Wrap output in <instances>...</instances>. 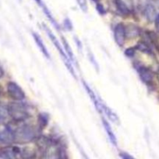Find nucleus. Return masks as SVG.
<instances>
[{"instance_id":"a211bd4d","label":"nucleus","mask_w":159,"mask_h":159,"mask_svg":"<svg viewBox=\"0 0 159 159\" xmlns=\"http://www.w3.org/2000/svg\"><path fill=\"white\" fill-rule=\"evenodd\" d=\"M78 6L80 8L81 10L84 12H87L88 10V6H87V0H76Z\"/></svg>"},{"instance_id":"f03ea898","label":"nucleus","mask_w":159,"mask_h":159,"mask_svg":"<svg viewBox=\"0 0 159 159\" xmlns=\"http://www.w3.org/2000/svg\"><path fill=\"white\" fill-rule=\"evenodd\" d=\"M9 116L15 122H23L29 117L26 107L21 102H13L8 105Z\"/></svg>"},{"instance_id":"4be33fe9","label":"nucleus","mask_w":159,"mask_h":159,"mask_svg":"<svg viewBox=\"0 0 159 159\" xmlns=\"http://www.w3.org/2000/svg\"><path fill=\"white\" fill-rule=\"evenodd\" d=\"M64 26H65V28H66V29H68V30L72 29V23L69 19H65V20H64Z\"/></svg>"},{"instance_id":"f8f14e48","label":"nucleus","mask_w":159,"mask_h":159,"mask_svg":"<svg viewBox=\"0 0 159 159\" xmlns=\"http://www.w3.org/2000/svg\"><path fill=\"white\" fill-rule=\"evenodd\" d=\"M114 3H115L116 9L122 15L129 16L130 14V10H129V7L123 0H114Z\"/></svg>"},{"instance_id":"f3484780","label":"nucleus","mask_w":159,"mask_h":159,"mask_svg":"<svg viewBox=\"0 0 159 159\" xmlns=\"http://www.w3.org/2000/svg\"><path fill=\"white\" fill-rule=\"evenodd\" d=\"M35 156V152L31 149L26 148L22 152V157L24 159H32Z\"/></svg>"},{"instance_id":"ddd939ff","label":"nucleus","mask_w":159,"mask_h":159,"mask_svg":"<svg viewBox=\"0 0 159 159\" xmlns=\"http://www.w3.org/2000/svg\"><path fill=\"white\" fill-rule=\"evenodd\" d=\"M9 116V113L8 105L0 102V124H3Z\"/></svg>"},{"instance_id":"5701e85b","label":"nucleus","mask_w":159,"mask_h":159,"mask_svg":"<svg viewBox=\"0 0 159 159\" xmlns=\"http://www.w3.org/2000/svg\"><path fill=\"white\" fill-rule=\"evenodd\" d=\"M154 23H155L156 30L159 33V13L157 14V16H156L155 20H154Z\"/></svg>"},{"instance_id":"1a4fd4ad","label":"nucleus","mask_w":159,"mask_h":159,"mask_svg":"<svg viewBox=\"0 0 159 159\" xmlns=\"http://www.w3.org/2000/svg\"><path fill=\"white\" fill-rule=\"evenodd\" d=\"M126 29V37L129 39H133L140 34V30L137 26L133 24H129L125 26Z\"/></svg>"},{"instance_id":"412c9836","label":"nucleus","mask_w":159,"mask_h":159,"mask_svg":"<svg viewBox=\"0 0 159 159\" xmlns=\"http://www.w3.org/2000/svg\"><path fill=\"white\" fill-rule=\"evenodd\" d=\"M96 9H97V11H98V12H99L101 15H104V14H105V9H104V6H103L102 4H101V3L98 2L97 3V6H96Z\"/></svg>"},{"instance_id":"b1692460","label":"nucleus","mask_w":159,"mask_h":159,"mask_svg":"<svg viewBox=\"0 0 159 159\" xmlns=\"http://www.w3.org/2000/svg\"><path fill=\"white\" fill-rule=\"evenodd\" d=\"M3 75H4V71H3L1 65H0V79L2 78Z\"/></svg>"},{"instance_id":"4468645a","label":"nucleus","mask_w":159,"mask_h":159,"mask_svg":"<svg viewBox=\"0 0 159 159\" xmlns=\"http://www.w3.org/2000/svg\"><path fill=\"white\" fill-rule=\"evenodd\" d=\"M102 122H103V125H104V129H105L106 132H107L108 135V138H109V139H110L111 142H112L114 145H116V144H117L116 138H115V134H114L113 131L112 130V128H111L110 125H109L108 123L105 120L103 119Z\"/></svg>"},{"instance_id":"aec40b11","label":"nucleus","mask_w":159,"mask_h":159,"mask_svg":"<svg viewBox=\"0 0 159 159\" xmlns=\"http://www.w3.org/2000/svg\"><path fill=\"white\" fill-rule=\"evenodd\" d=\"M125 55L128 57H132L135 55V48H129L125 51Z\"/></svg>"},{"instance_id":"dca6fc26","label":"nucleus","mask_w":159,"mask_h":159,"mask_svg":"<svg viewBox=\"0 0 159 159\" xmlns=\"http://www.w3.org/2000/svg\"><path fill=\"white\" fill-rule=\"evenodd\" d=\"M137 50L139 51H142L143 53H147V54H151V50L150 48V47L145 43L144 41H140L137 43V47H136Z\"/></svg>"},{"instance_id":"7ed1b4c3","label":"nucleus","mask_w":159,"mask_h":159,"mask_svg":"<svg viewBox=\"0 0 159 159\" xmlns=\"http://www.w3.org/2000/svg\"><path fill=\"white\" fill-rule=\"evenodd\" d=\"M7 93L9 96L16 101L23 100L25 98L23 90L14 82H9L7 83Z\"/></svg>"},{"instance_id":"f257e3e1","label":"nucleus","mask_w":159,"mask_h":159,"mask_svg":"<svg viewBox=\"0 0 159 159\" xmlns=\"http://www.w3.org/2000/svg\"><path fill=\"white\" fill-rule=\"evenodd\" d=\"M14 141L18 143H28L35 138L36 131L31 125L20 126L13 131Z\"/></svg>"},{"instance_id":"bb28decb","label":"nucleus","mask_w":159,"mask_h":159,"mask_svg":"<svg viewBox=\"0 0 159 159\" xmlns=\"http://www.w3.org/2000/svg\"><path fill=\"white\" fill-rule=\"evenodd\" d=\"M123 159H132L129 156H127V155H123Z\"/></svg>"},{"instance_id":"6e6552de","label":"nucleus","mask_w":159,"mask_h":159,"mask_svg":"<svg viewBox=\"0 0 159 159\" xmlns=\"http://www.w3.org/2000/svg\"><path fill=\"white\" fill-rule=\"evenodd\" d=\"M137 71H138L139 75H140V79L143 82L147 84H150L151 82H152L153 73L149 68H146V67L140 66V68H138Z\"/></svg>"},{"instance_id":"7c9ffc66","label":"nucleus","mask_w":159,"mask_h":159,"mask_svg":"<svg viewBox=\"0 0 159 159\" xmlns=\"http://www.w3.org/2000/svg\"><path fill=\"white\" fill-rule=\"evenodd\" d=\"M85 159H88V158H85Z\"/></svg>"},{"instance_id":"a878e982","label":"nucleus","mask_w":159,"mask_h":159,"mask_svg":"<svg viewBox=\"0 0 159 159\" xmlns=\"http://www.w3.org/2000/svg\"><path fill=\"white\" fill-rule=\"evenodd\" d=\"M154 2L157 7H159V0H154Z\"/></svg>"},{"instance_id":"20e7f679","label":"nucleus","mask_w":159,"mask_h":159,"mask_svg":"<svg viewBox=\"0 0 159 159\" xmlns=\"http://www.w3.org/2000/svg\"><path fill=\"white\" fill-rule=\"evenodd\" d=\"M62 149L57 144H51L45 148L41 159H62Z\"/></svg>"},{"instance_id":"423d86ee","label":"nucleus","mask_w":159,"mask_h":159,"mask_svg":"<svg viewBox=\"0 0 159 159\" xmlns=\"http://www.w3.org/2000/svg\"><path fill=\"white\" fill-rule=\"evenodd\" d=\"M14 141L13 131L6 126H0V142L9 144Z\"/></svg>"},{"instance_id":"c756f323","label":"nucleus","mask_w":159,"mask_h":159,"mask_svg":"<svg viewBox=\"0 0 159 159\" xmlns=\"http://www.w3.org/2000/svg\"><path fill=\"white\" fill-rule=\"evenodd\" d=\"M157 79H158V81H159V72H158V74H157Z\"/></svg>"},{"instance_id":"0eeeda50","label":"nucleus","mask_w":159,"mask_h":159,"mask_svg":"<svg viewBox=\"0 0 159 159\" xmlns=\"http://www.w3.org/2000/svg\"><path fill=\"white\" fill-rule=\"evenodd\" d=\"M45 30H46L47 34H48V35L49 36V37H50V38H51V41H52V43H53V44H54L56 48H57V50H58V51H59V52L61 54H62V57H63V58L65 59V61H66V62H67V63H66V65H68L69 69H70V71H72V72H73V71H72V68H71V66H70V64L69 63V59H68V57H67L65 55V54H64L63 51H62V48H61V46H60V43H59V42L58 41V40H57V39H56V37H55L54 35H53L52 33H51V31H50L49 30H48V28L46 27V26H45ZM73 74H74V72H73Z\"/></svg>"},{"instance_id":"cd10ccee","label":"nucleus","mask_w":159,"mask_h":159,"mask_svg":"<svg viewBox=\"0 0 159 159\" xmlns=\"http://www.w3.org/2000/svg\"><path fill=\"white\" fill-rule=\"evenodd\" d=\"M1 94H2V87L1 85H0V96H1Z\"/></svg>"},{"instance_id":"9b49d317","label":"nucleus","mask_w":159,"mask_h":159,"mask_svg":"<svg viewBox=\"0 0 159 159\" xmlns=\"http://www.w3.org/2000/svg\"><path fill=\"white\" fill-rule=\"evenodd\" d=\"M32 35H33V37H34V41H35V43H37V45L38 46L39 49H40L41 51L42 54H43L44 55L47 57V58L49 59L50 58L49 53H48V50H47L46 47H45V43H43V40H41V38L40 37V36H39L38 34L35 32H33Z\"/></svg>"},{"instance_id":"9d476101","label":"nucleus","mask_w":159,"mask_h":159,"mask_svg":"<svg viewBox=\"0 0 159 159\" xmlns=\"http://www.w3.org/2000/svg\"><path fill=\"white\" fill-rule=\"evenodd\" d=\"M144 16L147 21L153 22L155 20L156 16H157V13H156V9L154 7V5L152 4H147L144 7Z\"/></svg>"},{"instance_id":"6ab92c4d","label":"nucleus","mask_w":159,"mask_h":159,"mask_svg":"<svg viewBox=\"0 0 159 159\" xmlns=\"http://www.w3.org/2000/svg\"><path fill=\"white\" fill-rule=\"evenodd\" d=\"M62 43H63V46H64V48H65V51H66V52H67V54H68V55H69V57H70V59H73V52H72L71 48H70V45H69V43H67V41L64 38H62Z\"/></svg>"},{"instance_id":"c85d7f7f","label":"nucleus","mask_w":159,"mask_h":159,"mask_svg":"<svg viewBox=\"0 0 159 159\" xmlns=\"http://www.w3.org/2000/svg\"><path fill=\"white\" fill-rule=\"evenodd\" d=\"M92 1L95 2H99V1H100V0H92Z\"/></svg>"},{"instance_id":"2eb2a0df","label":"nucleus","mask_w":159,"mask_h":159,"mask_svg":"<svg viewBox=\"0 0 159 159\" xmlns=\"http://www.w3.org/2000/svg\"><path fill=\"white\" fill-rule=\"evenodd\" d=\"M48 123V115L45 113H41L38 116V125L41 129H43L44 127H46Z\"/></svg>"},{"instance_id":"39448f33","label":"nucleus","mask_w":159,"mask_h":159,"mask_svg":"<svg viewBox=\"0 0 159 159\" xmlns=\"http://www.w3.org/2000/svg\"><path fill=\"white\" fill-rule=\"evenodd\" d=\"M114 37L117 44L119 47H123L126 40V29L123 23H118L114 30Z\"/></svg>"},{"instance_id":"393cba45","label":"nucleus","mask_w":159,"mask_h":159,"mask_svg":"<svg viewBox=\"0 0 159 159\" xmlns=\"http://www.w3.org/2000/svg\"><path fill=\"white\" fill-rule=\"evenodd\" d=\"M35 2L37 3V4L40 5V6H43V2H42L41 0H35Z\"/></svg>"}]
</instances>
